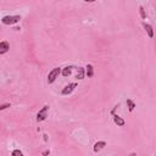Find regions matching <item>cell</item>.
Returning <instances> with one entry per match:
<instances>
[{
  "label": "cell",
  "mask_w": 156,
  "mask_h": 156,
  "mask_svg": "<svg viewBox=\"0 0 156 156\" xmlns=\"http://www.w3.org/2000/svg\"><path fill=\"white\" fill-rule=\"evenodd\" d=\"M76 68L75 66H66L64 68H61V75L64 77H70L72 75V70Z\"/></svg>",
  "instance_id": "cell-7"
},
{
  "label": "cell",
  "mask_w": 156,
  "mask_h": 156,
  "mask_svg": "<svg viewBox=\"0 0 156 156\" xmlns=\"http://www.w3.org/2000/svg\"><path fill=\"white\" fill-rule=\"evenodd\" d=\"M126 104H127V107H128V110H129L131 112L134 110V107H136V104H134V101H133V100H131V99H127Z\"/></svg>",
  "instance_id": "cell-12"
},
{
  "label": "cell",
  "mask_w": 156,
  "mask_h": 156,
  "mask_svg": "<svg viewBox=\"0 0 156 156\" xmlns=\"http://www.w3.org/2000/svg\"><path fill=\"white\" fill-rule=\"evenodd\" d=\"M86 75L88 76V78H91L93 76H94V67H93V65L88 64L87 67H86Z\"/></svg>",
  "instance_id": "cell-11"
},
{
  "label": "cell",
  "mask_w": 156,
  "mask_h": 156,
  "mask_svg": "<svg viewBox=\"0 0 156 156\" xmlns=\"http://www.w3.org/2000/svg\"><path fill=\"white\" fill-rule=\"evenodd\" d=\"M143 27H144L145 30H147V33H148L149 38H152V37H154V29H152V26L149 25V23H147V22H143Z\"/></svg>",
  "instance_id": "cell-8"
},
{
  "label": "cell",
  "mask_w": 156,
  "mask_h": 156,
  "mask_svg": "<svg viewBox=\"0 0 156 156\" xmlns=\"http://www.w3.org/2000/svg\"><path fill=\"white\" fill-rule=\"evenodd\" d=\"M49 109H50V106L45 105L39 110V112L37 113V122H43V121L46 120V117L49 115Z\"/></svg>",
  "instance_id": "cell-3"
},
{
  "label": "cell",
  "mask_w": 156,
  "mask_h": 156,
  "mask_svg": "<svg viewBox=\"0 0 156 156\" xmlns=\"http://www.w3.org/2000/svg\"><path fill=\"white\" fill-rule=\"evenodd\" d=\"M77 87H78V84H77L76 82H73V83H70V84H67V86H66L64 89L61 90V94H62V95H70L71 93L73 91V90L77 88Z\"/></svg>",
  "instance_id": "cell-4"
},
{
  "label": "cell",
  "mask_w": 156,
  "mask_h": 156,
  "mask_svg": "<svg viewBox=\"0 0 156 156\" xmlns=\"http://www.w3.org/2000/svg\"><path fill=\"white\" fill-rule=\"evenodd\" d=\"M10 106H11V104H9V102H6V104H1V105H0V111L6 110V109H9Z\"/></svg>",
  "instance_id": "cell-15"
},
{
  "label": "cell",
  "mask_w": 156,
  "mask_h": 156,
  "mask_svg": "<svg viewBox=\"0 0 156 156\" xmlns=\"http://www.w3.org/2000/svg\"><path fill=\"white\" fill-rule=\"evenodd\" d=\"M9 50H10V44H9V41H6V40L0 41V55L6 54Z\"/></svg>",
  "instance_id": "cell-5"
},
{
  "label": "cell",
  "mask_w": 156,
  "mask_h": 156,
  "mask_svg": "<svg viewBox=\"0 0 156 156\" xmlns=\"http://www.w3.org/2000/svg\"><path fill=\"white\" fill-rule=\"evenodd\" d=\"M106 147V141H104V140H99L94 144V148H93V150H94V152H99L101 151L104 148Z\"/></svg>",
  "instance_id": "cell-6"
},
{
  "label": "cell",
  "mask_w": 156,
  "mask_h": 156,
  "mask_svg": "<svg viewBox=\"0 0 156 156\" xmlns=\"http://www.w3.org/2000/svg\"><path fill=\"white\" fill-rule=\"evenodd\" d=\"M11 155H12V156H23V152L21 151V150H18V149H16V150H14V151L11 152Z\"/></svg>",
  "instance_id": "cell-14"
},
{
  "label": "cell",
  "mask_w": 156,
  "mask_h": 156,
  "mask_svg": "<svg viewBox=\"0 0 156 156\" xmlns=\"http://www.w3.org/2000/svg\"><path fill=\"white\" fill-rule=\"evenodd\" d=\"M50 154V150H45V151H43V154H41V155H43V156H46V155H49Z\"/></svg>",
  "instance_id": "cell-16"
},
{
  "label": "cell",
  "mask_w": 156,
  "mask_h": 156,
  "mask_svg": "<svg viewBox=\"0 0 156 156\" xmlns=\"http://www.w3.org/2000/svg\"><path fill=\"white\" fill-rule=\"evenodd\" d=\"M113 122H115L118 127H123L124 124H126V121H124L122 117L117 116V115H113Z\"/></svg>",
  "instance_id": "cell-9"
},
{
  "label": "cell",
  "mask_w": 156,
  "mask_h": 156,
  "mask_svg": "<svg viewBox=\"0 0 156 156\" xmlns=\"http://www.w3.org/2000/svg\"><path fill=\"white\" fill-rule=\"evenodd\" d=\"M44 140H45V141L48 140V136H46V134H44Z\"/></svg>",
  "instance_id": "cell-18"
},
{
  "label": "cell",
  "mask_w": 156,
  "mask_h": 156,
  "mask_svg": "<svg viewBox=\"0 0 156 156\" xmlns=\"http://www.w3.org/2000/svg\"><path fill=\"white\" fill-rule=\"evenodd\" d=\"M84 76H86V70L83 68V67H78V68H77V75H76V78H77L78 81H82L83 78H84Z\"/></svg>",
  "instance_id": "cell-10"
},
{
  "label": "cell",
  "mask_w": 156,
  "mask_h": 156,
  "mask_svg": "<svg viewBox=\"0 0 156 156\" xmlns=\"http://www.w3.org/2000/svg\"><path fill=\"white\" fill-rule=\"evenodd\" d=\"M139 14H140V17H141L143 20L147 18V14H145V10H144L143 6H139Z\"/></svg>",
  "instance_id": "cell-13"
},
{
  "label": "cell",
  "mask_w": 156,
  "mask_h": 156,
  "mask_svg": "<svg viewBox=\"0 0 156 156\" xmlns=\"http://www.w3.org/2000/svg\"><path fill=\"white\" fill-rule=\"evenodd\" d=\"M83 1H86V3H95L97 0H83Z\"/></svg>",
  "instance_id": "cell-17"
},
{
  "label": "cell",
  "mask_w": 156,
  "mask_h": 156,
  "mask_svg": "<svg viewBox=\"0 0 156 156\" xmlns=\"http://www.w3.org/2000/svg\"><path fill=\"white\" fill-rule=\"evenodd\" d=\"M21 21V16L20 15H7V16H4L1 18V23L3 25H6V26H14L16 23H18Z\"/></svg>",
  "instance_id": "cell-1"
},
{
  "label": "cell",
  "mask_w": 156,
  "mask_h": 156,
  "mask_svg": "<svg viewBox=\"0 0 156 156\" xmlns=\"http://www.w3.org/2000/svg\"><path fill=\"white\" fill-rule=\"evenodd\" d=\"M60 75H61V67L53 68L49 72V75H48V83H49V84H53V83L59 78Z\"/></svg>",
  "instance_id": "cell-2"
}]
</instances>
